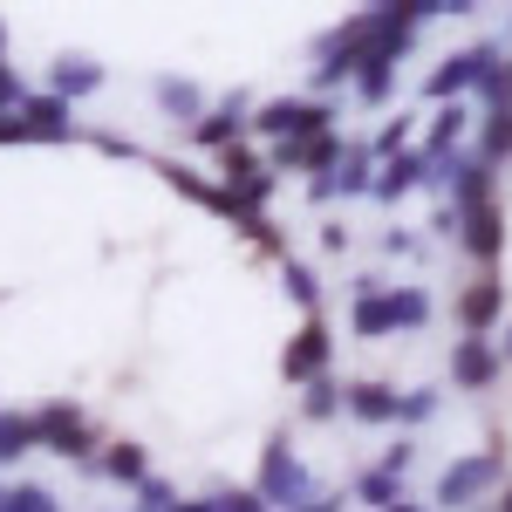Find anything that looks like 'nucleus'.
I'll return each mask as SVG.
<instances>
[{
  "label": "nucleus",
  "instance_id": "nucleus-1",
  "mask_svg": "<svg viewBox=\"0 0 512 512\" xmlns=\"http://www.w3.org/2000/svg\"><path fill=\"white\" fill-rule=\"evenodd\" d=\"M315 485H308V465L287 451V444H267V465H260V506H308Z\"/></svg>",
  "mask_w": 512,
  "mask_h": 512
},
{
  "label": "nucleus",
  "instance_id": "nucleus-2",
  "mask_svg": "<svg viewBox=\"0 0 512 512\" xmlns=\"http://www.w3.org/2000/svg\"><path fill=\"white\" fill-rule=\"evenodd\" d=\"M253 123H260L267 137H287V144H301V137H328V110H321V103H294V96L267 103Z\"/></svg>",
  "mask_w": 512,
  "mask_h": 512
},
{
  "label": "nucleus",
  "instance_id": "nucleus-3",
  "mask_svg": "<svg viewBox=\"0 0 512 512\" xmlns=\"http://www.w3.org/2000/svg\"><path fill=\"white\" fill-rule=\"evenodd\" d=\"M492 478H499V451H485V458H458V465H444V478H437V499H444V506H472Z\"/></svg>",
  "mask_w": 512,
  "mask_h": 512
},
{
  "label": "nucleus",
  "instance_id": "nucleus-4",
  "mask_svg": "<svg viewBox=\"0 0 512 512\" xmlns=\"http://www.w3.org/2000/svg\"><path fill=\"white\" fill-rule=\"evenodd\" d=\"M499 369H506V362L492 355V342H485V335H465V342L451 349V376H458V390H485Z\"/></svg>",
  "mask_w": 512,
  "mask_h": 512
},
{
  "label": "nucleus",
  "instance_id": "nucleus-5",
  "mask_svg": "<svg viewBox=\"0 0 512 512\" xmlns=\"http://www.w3.org/2000/svg\"><path fill=\"white\" fill-rule=\"evenodd\" d=\"M48 437V451H62V458H82L89 451V431H82V417L76 410H62V403H48L35 417V444Z\"/></svg>",
  "mask_w": 512,
  "mask_h": 512
},
{
  "label": "nucleus",
  "instance_id": "nucleus-6",
  "mask_svg": "<svg viewBox=\"0 0 512 512\" xmlns=\"http://www.w3.org/2000/svg\"><path fill=\"white\" fill-rule=\"evenodd\" d=\"M492 62H499V48H465V55H451V62L431 76V96H458V89H465V82H478Z\"/></svg>",
  "mask_w": 512,
  "mask_h": 512
},
{
  "label": "nucleus",
  "instance_id": "nucleus-7",
  "mask_svg": "<svg viewBox=\"0 0 512 512\" xmlns=\"http://www.w3.org/2000/svg\"><path fill=\"white\" fill-rule=\"evenodd\" d=\"M465 219V246H472L478 260H499V246H506V226H499V205L485 198V205H472V212H458Z\"/></svg>",
  "mask_w": 512,
  "mask_h": 512
},
{
  "label": "nucleus",
  "instance_id": "nucleus-8",
  "mask_svg": "<svg viewBox=\"0 0 512 512\" xmlns=\"http://www.w3.org/2000/svg\"><path fill=\"white\" fill-rule=\"evenodd\" d=\"M321 362H328V328H321V321H308V328L294 335V349H287V376L301 383V376H315Z\"/></svg>",
  "mask_w": 512,
  "mask_h": 512
},
{
  "label": "nucleus",
  "instance_id": "nucleus-9",
  "mask_svg": "<svg viewBox=\"0 0 512 512\" xmlns=\"http://www.w3.org/2000/svg\"><path fill=\"white\" fill-rule=\"evenodd\" d=\"M21 123H28V137H69V103H55V96H35V103L21 110Z\"/></svg>",
  "mask_w": 512,
  "mask_h": 512
},
{
  "label": "nucleus",
  "instance_id": "nucleus-10",
  "mask_svg": "<svg viewBox=\"0 0 512 512\" xmlns=\"http://www.w3.org/2000/svg\"><path fill=\"white\" fill-rule=\"evenodd\" d=\"M349 410L362 417V424H390V417H396V390H383V383H355Z\"/></svg>",
  "mask_w": 512,
  "mask_h": 512
},
{
  "label": "nucleus",
  "instance_id": "nucleus-11",
  "mask_svg": "<svg viewBox=\"0 0 512 512\" xmlns=\"http://www.w3.org/2000/svg\"><path fill=\"white\" fill-rule=\"evenodd\" d=\"M96 82H103V69H96V62H82V55H69V62L55 69V103H69V96H89Z\"/></svg>",
  "mask_w": 512,
  "mask_h": 512
},
{
  "label": "nucleus",
  "instance_id": "nucleus-12",
  "mask_svg": "<svg viewBox=\"0 0 512 512\" xmlns=\"http://www.w3.org/2000/svg\"><path fill=\"white\" fill-rule=\"evenodd\" d=\"M492 321H499V280H478L472 294H465V328H472V335H485Z\"/></svg>",
  "mask_w": 512,
  "mask_h": 512
},
{
  "label": "nucleus",
  "instance_id": "nucleus-13",
  "mask_svg": "<svg viewBox=\"0 0 512 512\" xmlns=\"http://www.w3.org/2000/svg\"><path fill=\"white\" fill-rule=\"evenodd\" d=\"M355 499H369V506H376V512H390L396 499H403V478H396V472H383V465H376V472H362V478H355Z\"/></svg>",
  "mask_w": 512,
  "mask_h": 512
},
{
  "label": "nucleus",
  "instance_id": "nucleus-14",
  "mask_svg": "<svg viewBox=\"0 0 512 512\" xmlns=\"http://www.w3.org/2000/svg\"><path fill=\"white\" fill-rule=\"evenodd\" d=\"M512 151V103H499L492 117H485V137H478V158L485 164H499Z\"/></svg>",
  "mask_w": 512,
  "mask_h": 512
},
{
  "label": "nucleus",
  "instance_id": "nucleus-15",
  "mask_svg": "<svg viewBox=\"0 0 512 512\" xmlns=\"http://www.w3.org/2000/svg\"><path fill=\"white\" fill-rule=\"evenodd\" d=\"M335 158V137H301V144H280L274 164L280 171H301V164H328Z\"/></svg>",
  "mask_w": 512,
  "mask_h": 512
},
{
  "label": "nucleus",
  "instance_id": "nucleus-16",
  "mask_svg": "<svg viewBox=\"0 0 512 512\" xmlns=\"http://www.w3.org/2000/svg\"><path fill=\"white\" fill-rule=\"evenodd\" d=\"M417 178H431V164H424V158H390V171L376 178V198H403Z\"/></svg>",
  "mask_w": 512,
  "mask_h": 512
},
{
  "label": "nucleus",
  "instance_id": "nucleus-17",
  "mask_svg": "<svg viewBox=\"0 0 512 512\" xmlns=\"http://www.w3.org/2000/svg\"><path fill=\"white\" fill-rule=\"evenodd\" d=\"M390 328H396L390 294H362V301H355V335H390Z\"/></svg>",
  "mask_w": 512,
  "mask_h": 512
},
{
  "label": "nucleus",
  "instance_id": "nucleus-18",
  "mask_svg": "<svg viewBox=\"0 0 512 512\" xmlns=\"http://www.w3.org/2000/svg\"><path fill=\"white\" fill-rule=\"evenodd\" d=\"M390 308H396V328H424L431 321V294L424 287H403V294H390Z\"/></svg>",
  "mask_w": 512,
  "mask_h": 512
},
{
  "label": "nucleus",
  "instance_id": "nucleus-19",
  "mask_svg": "<svg viewBox=\"0 0 512 512\" xmlns=\"http://www.w3.org/2000/svg\"><path fill=\"white\" fill-rule=\"evenodd\" d=\"M21 451H35V424L28 417H0V458H21Z\"/></svg>",
  "mask_w": 512,
  "mask_h": 512
},
{
  "label": "nucleus",
  "instance_id": "nucleus-20",
  "mask_svg": "<svg viewBox=\"0 0 512 512\" xmlns=\"http://www.w3.org/2000/svg\"><path fill=\"white\" fill-rule=\"evenodd\" d=\"M0 512H55V499L41 485H14V492H0Z\"/></svg>",
  "mask_w": 512,
  "mask_h": 512
},
{
  "label": "nucleus",
  "instance_id": "nucleus-21",
  "mask_svg": "<svg viewBox=\"0 0 512 512\" xmlns=\"http://www.w3.org/2000/svg\"><path fill=\"white\" fill-rule=\"evenodd\" d=\"M158 103H164V110H178V117H192V110H198V89H192V82H171V76H164L158 82Z\"/></svg>",
  "mask_w": 512,
  "mask_h": 512
},
{
  "label": "nucleus",
  "instance_id": "nucleus-22",
  "mask_svg": "<svg viewBox=\"0 0 512 512\" xmlns=\"http://www.w3.org/2000/svg\"><path fill=\"white\" fill-rule=\"evenodd\" d=\"M233 130H239V103H226L219 117H205V123H198V144H226Z\"/></svg>",
  "mask_w": 512,
  "mask_h": 512
},
{
  "label": "nucleus",
  "instance_id": "nucleus-23",
  "mask_svg": "<svg viewBox=\"0 0 512 512\" xmlns=\"http://www.w3.org/2000/svg\"><path fill=\"white\" fill-rule=\"evenodd\" d=\"M103 465H110V478H137V485H144V451H137V444H117Z\"/></svg>",
  "mask_w": 512,
  "mask_h": 512
},
{
  "label": "nucleus",
  "instance_id": "nucleus-24",
  "mask_svg": "<svg viewBox=\"0 0 512 512\" xmlns=\"http://www.w3.org/2000/svg\"><path fill=\"white\" fill-rule=\"evenodd\" d=\"M362 185H369V178H362V158H349V164H342V178H321V185H315V198H335V192H362Z\"/></svg>",
  "mask_w": 512,
  "mask_h": 512
},
{
  "label": "nucleus",
  "instance_id": "nucleus-25",
  "mask_svg": "<svg viewBox=\"0 0 512 512\" xmlns=\"http://www.w3.org/2000/svg\"><path fill=\"white\" fill-rule=\"evenodd\" d=\"M287 294H294L301 308H315V274H308L301 260H287Z\"/></svg>",
  "mask_w": 512,
  "mask_h": 512
},
{
  "label": "nucleus",
  "instance_id": "nucleus-26",
  "mask_svg": "<svg viewBox=\"0 0 512 512\" xmlns=\"http://www.w3.org/2000/svg\"><path fill=\"white\" fill-rule=\"evenodd\" d=\"M335 410H342V390L335 383H315L308 390V417H335Z\"/></svg>",
  "mask_w": 512,
  "mask_h": 512
},
{
  "label": "nucleus",
  "instance_id": "nucleus-27",
  "mask_svg": "<svg viewBox=\"0 0 512 512\" xmlns=\"http://www.w3.org/2000/svg\"><path fill=\"white\" fill-rule=\"evenodd\" d=\"M431 410H437V396H431V390H417V396H396V417H410V424H424Z\"/></svg>",
  "mask_w": 512,
  "mask_h": 512
},
{
  "label": "nucleus",
  "instance_id": "nucleus-28",
  "mask_svg": "<svg viewBox=\"0 0 512 512\" xmlns=\"http://www.w3.org/2000/svg\"><path fill=\"white\" fill-rule=\"evenodd\" d=\"M178 499H171V485H158V478H144V512H171Z\"/></svg>",
  "mask_w": 512,
  "mask_h": 512
},
{
  "label": "nucleus",
  "instance_id": "nucleus-29",
  "mask_svg": "<svg viewBox=\"0 0 512 512\" xmlns=\"http://www.w3.org/2000/svg\"><path fill=\"white\" fill-rule=\"evenodd\" d=\"M212 506H219V512H267V506H260V492H233V499H212Z\"/></svg>",
  "mask_w": 512,
  "mask_h": 512
},
{
  "label": "nucleus",
  "instance_id": "nucleus-30",
  "mask_svg": "<svg viewBox=\"0 0 512 512\" xmlns=\"http://www.w3.org/2000/svg\"><path fill=\"white\" fill-rule=\"evenodd\" d=\"M0 103H21V82L7 76V69H0Z\"/></svg>",
  "mask_w": 512,
  "mask_h": 512
},
{
  "label": "nucleus",
  "instance_id": "nucleus-31",
  "mask_svg": "<svg viewBox=\"0 0 512 512\" xmlns=\"http://www.w3.org/2000/svg\"><path fill=\"white\" fill-rule=\"evenodd\" d=\"M294 512H335V499H308V506H294Z\"/></svg>",
  "mask_w": 512,
  "mask_h": 512
},
{
  "label": "nucleus",
  "instance_id": "nucleus-32",
  "mask_svg": "<svg viewBox=\"0 0 512 512\" xmlns=\"http://www.w3.org/2000/svg\"><path fill=\"white\" fill-rule=\"evenodd\" d=\"M171 512H219V506H212V499H198V506H171Z\"/></svg>",
  "mask_w": 512,
  "mask_h": 512
},
{
  "label": "nucleus",
  "instance_id": "nucleus-33",
  "mask_svg": "<svg viewBox=\"0 0 512 512\" xmlns=\"http://www.w3.org/2000/svg\"><path fill=\"white\" fill-rule=\"evenodd\" d=\"M390 512H424V506H410V499H396V506Z\"/></svg>",
  "mask_w": 512,
  "mask_h": 512
},
{
  "label": "nucleus",
  "instance_id": "nucleus-34",
  "mask_svg": "<svg viewBox=\"0 0 512 512\" xmlns=\"http://www.w3.org/2000/svg\"><path fill=\"white\" fill-rule=\"evenodd\" d=\"M506 355H512V328H506ZM506 355H499V362H506Z\"/></svg>",
  "mask_w": 512,
  "mask_h": 512
},
{
  "label": "nucleus",
  "instance_id": "nucleus-35",
  "mask_svg": "<svg viewBox=\"0 0 512 512\" xmlns=\"http://www.w3.org/2000/svg\"><path fill=\"white\" fill-rule=\"evenodd\" d=\"M499 512H512V492H506V506H499Z\"/></svg>",
  "mask_w": 512,
  "mask_h": 512
},
{
  "label": "nucleus",
  "instance_id": "nucleus-36",
  "mask_svg": "<svg viewBox=\"0 0 512 512\" xmlns=\"http://www.w3.org/2000/svg\"><path fill=\"white\" fill-rule=\"evenodd\" d=\"M0 48H7V28H0Z\"/></svg>",
  "mask_w": 512,
  "mask_h": 512
}]
</instances>
